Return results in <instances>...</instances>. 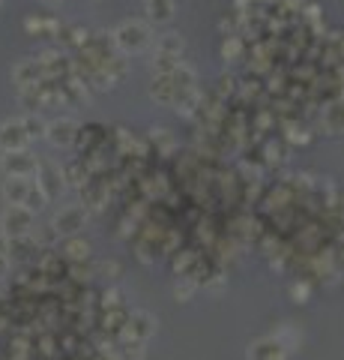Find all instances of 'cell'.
Returning <instances> with one entry per match:
<instances>
[{
    "label": "cell",
    "mask_w": 344,
    "mask_h": 360,
    "mask_svg": "<svg viewBox=\"0 0 344 360\" xmlns=\"http://www.w3.org/2000/svg\"><path fill=\"white\" fill-rule=\"evenodd\" d=\"M117 43L123 48H135V52H138V48L147 43V33H144V27H141V24H123L117 30Z\"/></svg>",
    "instance_id": "cell-1"
},
{
    "label": "cell",
    "mask_w": 344,
    "mask_h": 360,
    "mask_svg": "<svg viewBox=\"0 0 344 360\" xmlns=\"http://www.w3.org/2000/svg\"><path fill=\"white\" fill-rule=\"evenodd\" d=\"M72 123H69V120H63V123H54L52 126V142L54 144H69L72 142Z\"/></svg>",
    "instance_id": "cell-5"
},
{
    "label": "cell",
    "mask_w": 344,
    "mask_h": 360,
    "mask_svg": "<svg viewBox=\"0 0 344 360\" xmlns=\"http://www.w3.org/2000/svg\"><path fill=\"white\" fill-rule=\"evenodd\" d=\"M147 9L156 22H168L174 15V0H147Z\"/></svg>",
    "instance_id": "cell-3"
},
{
    "label": "cell",
    "mask_w": 344,
    "mask_h": 360,
    "mask_svg": "<svg viewBox=\"0 0 344 360\" xmlns=\"http://www.w3.org/2000/svg\"><path fill=\"white\" fill-rule=\"evenodd\" d=\"M45 3H60V0H45Z\"/></svg>",
    "instance_id": "cell-6"
},
{
    "label": "cell",
    "mask_w": 344,
    "mask_h": 360,
    "mask_svg": "<svg viewBox=\"0 0 344 360\" xmlns=\"http://www.w3.org/2000/svg\"><path fill=\"white\" fill-rule=\"evenodd\" d=\"M81 228V213L78 210H63L57 216V232H78Z\"/></svg>",
    "instance_id": "cell-4"
},
{
    "label": "cell",
    "mask_w": 344,
    "mask_h": 360,
    "mask_svg": "<svg viewBox=\"0 0 344 360\" xmlns=\"http://www.w3.org/2000/svg\"><path fill=\"white\" fill-rule=\"evenodd\" d=\"M3 195H6L13 204H27L30 186L24 183V177H9V180H6V186H3Z\"/></svg>",
    "instance_id": "cell-2"
}]
</instances>
